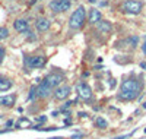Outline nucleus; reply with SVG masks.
I'll list each match as a JSON object with an SVG mask.
<instances>
[{
	"label": "nucleus",
	"mask_w": 146,
	"mask_h": 139,
	"mask_svg": "<svg viewBox=\"0 0 146 139\" xmlns=\"http://www.w3.org/2000/svg\"><path fill=\"white\" fill-rule=\"evenodd\" d=\"M35 98H38V97H36V86H31L28 100H35Z\"/></svg>",
	"instance_id": "nucleus-19"
},
{
	"label": "nucleus",
	"mask_w": 146,
	"mask_h": 139,
	"mask_svg": "<svg viewBox=\"0 0 146 139\" xmlns=\"http://www.w3.org/2000/svg\"><path fill=\"white\" fill-rule=\"evenodd\" d=\"M50 95H53V88L42 81L38 86H36V97L38 98H47Z\"/></svg>",
	"instance_id": "nucleus-9"
},
{
	"label": "nucleus",
	"mask_w": 146,
	"mask_h": 139,
	"mask_svg": "<svg viewBox=\"0 0 146 139\" xmlns=\"http://www.w3.org/2000/svg\"><path fill=\"white\" fill-rule=\"evenodd\" d=\"M12 85H13V84H12V81L9 78L2 76V75H0V92H5V91L10 90Z\"/></svg>",
	"instance_id": "nucleus-14"
},
{
	"label": "nucleus",
	"mask_w": 146,
	"mask_h": 139,
	"mask_svg": "<svg viewBox=\"0 0 146 139\" xmlns=\"http://www.w3.org/2000/svg\"><path fill=\"white\" fill-rule=\"evenodd\" d=\"M130 135H131V133H129V135H126V136H118V138H115V139H127Z\"/></svg>",
	"instance_id": "nucleus-22"
},
{
	"label": "nucleus",
	"mask_w": 146,
	"mask_h": 139,
	"mask_svg": "<svg viewBox=\"0 0 146 139\" xmlns=\"http://www.w3.org/2000/svg\"><path fill=\"white\" fill-rule=\"evenodd\" d=\"M85 19H86V10L83 6H79L69 19V27L72 29H80L85 25Z\"/></svg>",
	"instance_id": "nucleus-2"
},
{
	"label": "nucleus",
	"mask_w": 146,
	"mask_h": 139,
	"mask_svg": "<svg viewBox=\"0 0 146 139\" xmlns=\"http://www.w3.org/2000/svg\"><path fill=\"white\" fill-rule=\"evenodd\" d=\"M137 43H139V37H137V35H133V37H129V38L123 40L120 44L124 45V47H136Z\"/></svg>",
	"instance_id": "nucleus-15"
},
{
	"label": "nucleus",
	"mask_w": 146,
	"mask_h": 139,
	"mask_svg": "<svg viewBox=\"0 0 146 139\" xmlns=\"http://www.w3.org/2000/svg\"><path fill=\"white\" fill-rule=\"evenodd\" d=\"M142 108H145V110H146V103H143V106H142Z\"/></svg>",
	"instance_id": "nucleus-26"
},
{
	"label": "nucleus",
	"mask_w": 146,
	"mask_h": 139,
	"mask_svg": "<svg viewBox=\"0 0 146 139\" xmlns=\"http://www.w3.org/2000/svg\"><path fill=\"white\" fill-rule=\"evenodd\" d=\"M50 21H48L47 18H38L35 21V27H36V29H38L40 32H44V31H48L50 29Z\"/></svg>",
	"instance_id": "nucleus-11"
},
{
	"label": "nucleus",
	"mask_w": 146,
	"mask_h": 139,
	"mask_svg": "<svg viewBox=\"0 0 146 139\" xmlns=\"http://www.w3.org/2000/svg\"><path fill=\"white\" fill-rule=\"evenodd\" d=\"M76 92H78L79 98H82V100H91L92 98V88L85 82H80L76 85Z\"/></svg>",
	"instance_id": "nucleus-6"
},
{
	"label": "nucleus",
	"mask_w": 146,
	"mask_h": 139,
	"mask_svg": "<svg viewBox=\"0 0 146 139\" xmlns=\"http://www.w3.org/2000/svg\"><path fill=\"white\" fill-rule=\"evenodd\" d=\"M70 92H72V88L69 85H60V86H57L56 90H54L53 95H54L56 100L63 101V100H66V98L70 97Z\"/></svg>",
	"instance_id": "nucleus-7"
},
{
	"label": "nucleus",
	"mask_w": 146,
	"mask_h": 139,
	"mask_svg": "<svg viewBox=\"0 0 146 139\" xmlns=\"http://www.w3.org/2000/svg\"><path fill=\"white\" fill-rule=\"evenodd\" d=\"M95 126H96V128H100V129H107L108 128V122L104 119V117H96L95 119Z\"/></svg>",
	"instance_id": "nucleus-17"
},
{
	"label": "nucleus",
	"mask_w": 146,
	"mask_h": 139,
	"mask_svg": "<svg viewBox=\"0 0 146 139\" xmlns=\"http://www.w3.org/2000/svg\"><path fill=\"white\" fill-rule=\"evenodd\" d=\"M79 138H82V135H73L72 136V139H79Z\"/></svg>",
	"instance_id": "nucleus-24"
},
{
	"label": "nucleus",
	"mask_w": 146,
	"mask_h": 139,
	"mask_svg": "<svg viewBox=\"0 0 146 139\" xmlns=\"http://www.w3.org/2000/svg\"><path fill=\"white\" fill-rule=\"evenodd\" d=\"M89 2H92V3H94V2H95V0H89Z\"/></svg>",
	"instance_id": "nucleus-28"
},
{
	"label": "nucleus",
	"mask_w": 146,
	"mask_h": 139,
	"mask_svg": "<svg viewBox=\"0 0 146 139\" xmlns=\"http://www.w3.org/2000/svg\"><path fill=\"white\" fill-rule=\"evenodd\" d=\"M64 75L63 73H58V72H54V73H50V75H47V76L44 78V82L48 84L51 88H57L60 85H63L64 82Z\"/></svg>",
	"instance_id": "nucleus-5"
},
{
	"label": "nucleus",
	"mask_w": 146,
	"mask_h": 139,
	"mask_svg": "<svg viewBox=\"0 0 146 139\" xmlns=\"http://www.w3.org/2000/svg\"><path fill=\"white\" fill-rule=\"evenodd\" d=\"M7 37H9V29L5 28V27H0V41L7 38Z\"/></svg>",
	"instance_id": "nucleus-18"
},
{
	"label": "nucleus",
	"mask_w": 146,
	"mask_h": 139,
	"mask_svg": "<svg viewBox=\"0 0 146 139\" xmlns=\"http://www.w3.org/2000/svg\"><path fill=\"white\" fill-rule=\"evenodd\" d=\"M12 124H13V122H12V120H9V122L6 123V126H12Z\"/></svg>",
	"instance_id": "nucleus-25"
},
{
	"label": "nucleus",
	"mask_w": 146,
	"mask_h": 139,
	"mask_svg": "<svg viewBox=\"0 0 146 139\" xmlns=\"http://www.w3.org/2000/svg\"><path fill=\"white\" fill-rule=\"evenodd\" d=\"M142 91V82L137 78H129L123 81L120 85V92H118V100L121 101H131L136 100Z\"/></svg>",
	"instance_id": "nucleus-1"
},
{
	"label": "nucleus",
	"mask_w": 146,
	"mask_h": 139,
	"mask_svg": "<svg viewBox=\"0 0 146 139\" xmlns=\"http://www.w3.org/2000/svg\"><path fill=\"white\" fill-rule=\"evenodd\" d=\"M72 6V0H51L50 2V9L54 13H62V12L69 10Z\"/></svg>",
	"instance_id": "nucleus-4"
},
{
	"label": "nucleus",
	"mask_w": 146,
	"mask_h": 139,
	"mask_svg": "<svg viewBox=\"0 0 146 139\" xmlns=\"http://www.w3.org/2000/svg\"><path fill=\"white\" fill-rule=\"evenodd\" d=\"M13 28H15L18 32H28L29 23H28L25 19H16V21L13 22Z\"/></svg>",
	"instance_id": "nucleus-12"
},
{
	"label": "nucleus",
	"mask_w": 146,
	"mask_h": 139,
	"mask_svg": "<svg viewBox=\"0 0 146 139\" xmlns=\"http://www.w3.org/2000/svg\"><path fill=\"white\" fill-rule=\"evenodd\" d=\"M96 28H98V31L100 32H105V34H108V32H111V29H113V25H111V22H108V21H100V22H96Z\"/></svg>",
	"instance_id": "nucleus-13"
},
{
	"label": "nucleus",
	"mask_w": 146,
	"mask_h": 139,
	"mask_svg": "<svg viewBox=\"0 0 146 139\" xmlns=\"http://www.w3.org/2000/svg\"><path fill=\"white\" fill-rule=\"evenodd\" d=\"M50 139H62V138H50Z\"/></svg>",
	"instance_id": "nucleus-27"
},
{
	"label": "nucleus",
	"mask_w": 146,
	"mask_h": 139,
	"mask_svg": "<svg viewBox=\"0 0 146 139\" xmlns=\"http://www.w3.org/2000/svg\"><path fill=\"white\" fill-rule=\"evenodd\" d=\"M121 9H123V12H126V13L137 15V13H140V10L143 9V3L139 2V0H127V2L123 3Z\"/></svg>",
	"instance_id": "nucleus-3"
},
{
	"label": "nucleus",
	"mask_w": 146,
	"mask_h": 139,
	"mask_svg": "<svg viewBox=\"0 0 146 139\" xmlns=\"http://www.w3.org/2000/svg\"><path fill=\"white\" fill-rule=\"evenodd\" d=\"M16 103V95L15 94H9V95H3V97H0V106L2 107H13Z\"/></svg>",
	"instance_id": "nucleus-10"
},
{
	"label": "nucleus",
	"mask_w": 146,
	"mask_h": 139,
	"mask_svg": "<svg viewBox=\"0 0 146 139\" xmlns=\"http://www.w3.org/2000/svg\"><path fill=\"white\" fill-rule=\"evenodd\" d=\"M36 120H38L40 123H44V122H47V117H45V116H42V117H38Z\"/></svg>",
	"instance_id": "nucleus-21"
},
{
	"label": "nucleus",
	"mask_w": 146,
	"mask_h": 139,
	"mask_svg": "<svg viewBox=\"0 0 146 139\" xmlns=\"http://www.w3.org/2000/svg\"><path fill=\"white\" fill-rule=\"evenodd\" d=\"M102 19L101 16V12L96 10V9H91L89 10V23H96Z\"/></svg>",
	"instance_id": "nucleus-16"
},
{
	"label": "nucleus",
	"mask_w": 146,
	"mask_h": 139,
	"mask_svg": "<svg viewBox=\"0 0 146 139\" xmlns=\"http://www.w3.org/2000/svg\"><path fill=\"white\" fill-rule=\"evenodd\" d=\"M140 67H143V69L146 70V61H142V63H140Z\"/></svg>",
	"instance_id": "nucleus-23"
},
{
	"label": "nucleus",
	"mask_w": 146,
	"mask_h": 139,
	"mask_svg": "<svg viewBox=\"0 0 146 139\" xmlns=\"http://www.w3.org/2000/svg\"><path fill=\"white\" fill-rule=\"evenodd\" d=\"M5 54H6V50L3 47H0V65H2V61L5 59Z\"/></svg>",
	"instance_id": "nucleus-20"
},
{
	"label": "nucleus",
	"mask_w": 146,
	"mask_h": 139,
	"mask_svg": "<svg viewBox=\"0 0 146 139\" xmlns=\"http://www.w3.org/2000/svg\"><path fill=\"white\" fill-rule=\"evenodd\" d=\"M45 65V57L44 56H32L27 59V66L31 69H40Z\"/></svg>",
	"instance_id": "nucleus-8"
}]
</instances>
